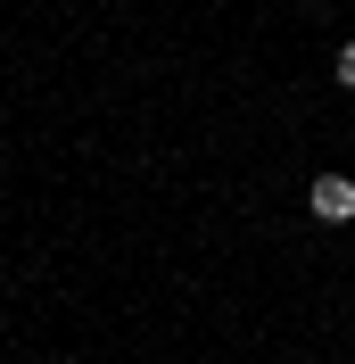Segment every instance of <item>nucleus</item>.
Masks as SVG:
<instances>
[{
    "label": "nucleus",
    "mask_w": 355,
    "mask_h": 364,
    "mask_svg": "<svg viewBox=\"0 0 355 364\" xmlns=\"http://www.w3.org/2000/svg\"><path fill=\"white\" fill-rule=\"evenodd\" d=\"M306 207L322 215V224H347V215H355V182H347V174H314Z\"/></svg>",
    "instance_id": "nucleus-1"
},
{
    "label": "nucleus",
    "mask_w": 355,
    "mask_h": 364,
    "mask_svg": "<svg viewBox=\"0 0 355 364\" xmlns=\"http://www.w3.org/2000/svg\"><path fill=\"white\" fill-rule=\"evenodd\" d=\"M331 75H339V83L355 91V42H347V50H339V58H331Z\"/></svg>",
    "instance_id": "nucleus-2"
}]
</instances>
